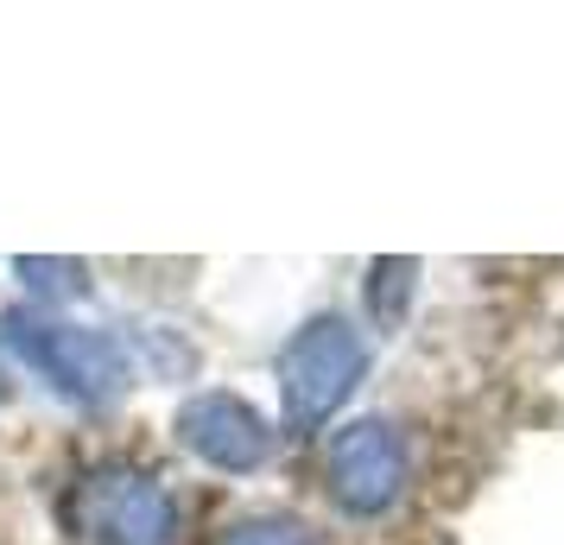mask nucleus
Returning a JSON list of instances; mask_svg holds the SVG:
<instances>
[{"instance_id":"nucleus-7","label":"nucleus","mask_w":564,"mask_h":545,"mask_svg":"<svg viewBox=\"0 0 564 545\" xmlns=\"http://www.w3.org/2000/svg\"><path fill=\"white\" fill-rule=\"evenodd\" d=\"M216 545H324V539L292 514H254V520H235Z\"/></svg>"},{"instance_id":"nucleus-6","label":"nucleus","mask_w":564,"mask_h":545,"mask_svg":"<svg viewBox=\"0 0 564 545\" xmlns=\"http://www.w3.org/2000/svg\"><path fill=\"white\" fill-rule=\"evenodd\" d=\"M412 280H419L412 260H375V266H368V305H375V324H381V330H393V324L406 317Z\"/></svg>"},{"instance_id":"nucleus-9","label":"nucleus","mask_w":564,"mask_h":545,"mask_svg":"<svg viewBox=\"0 0 564 545\" xmlns=\"http://www.w3.org/2000/svg\"><path fill=\"white\" fill-rule=\"evenodd\" d=\"M0 393H7V374H0Z\"/></svg>"},{"instance_id":"nucleus-4","label":"nucleus","mask_w":564,"mask_h":545,"mask_svg":"<svg viewBox=\"0 0 564 545\" xmlns=\"http://www.w3.org/2000/svg\"><path fill=\"white\" fill-rule=\"evenodd\" d=\"M324 489L343 514H387L406 489V438L393 418H356L324 444Z\"/></svg>"},{"instance_id":"nucleus-3","label":"nucleus","mask_w":564,"mask_h":545,"mask_svg":"<svg viewBox=\"0 0 564 545\" xmlns=\"http://www.w3.org/2000/svg\"><path fill=\"white\" fill-rule=\"evenodd\" d=\"M70 526L89 545H172L178 501L140 464H102L70 489Z\"/></svg>"},{"instance_id":"nucleus-8","label":"nucleus","mask_w":564,"mask_h":545,"mask_svg":"<svg viewBox=\"0 0 564 545\" xmlns=\"http://www.w3.org/2000/svg\"><path fill=\"white\" fill-rule=\"evenodd\" d=\"M20 280L32 292H45V298H83L89 292V273H83L77 260H20Z\"/></svg>"},{"instance_id":"nucleus-2","label":"nucleus","mask_w":564,"mask_h":545,"mask_svg":"<svg viewBox=\"0 0 564 545\" xmlns=\"http://www.w3.org/2000/svg\"><path fill=\"white\" fill-rule=\"evenodd\" d=\"M368 349L349 317H311L292 330V342L280 349V400L292 432H317L324 418L356 393Z\"/></svg>"},{"instance_id":"nucleus-1","label":"nucleus","mask_w":564,"mask_h":545,"mask_svg":"<svg viewBox=\"0 0 564 545\" xmlns=\"http://www.w3.org/2000/svg\"><path fill=\"white\" fill-rule=\"evenodd\" d=\"M0 337H7V349L39 381H52L77 406H108V400H121V388H128V349L108 337V330L64 324V317H39V312H7L0 317Z\"/></svg>"},{"instance_id":"nucleus-5","label":"nucleus","mask_w":564,"mask_h":545,"mask_svg":"<svg viewBox=\"0 0 564 545\" xmlns=\"http://www.w3.org/2000/svg\"><path fill=\"white\" fill-rule=\"evenodd\" d=\"M178 444L209 469H229V476H248L273 457V425L260 406H248L241 393L229 388H209V393H191L172 418Z\"/></svg>"}]
</instances>
